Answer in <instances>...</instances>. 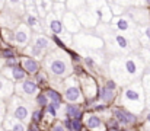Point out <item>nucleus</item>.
I'll return each mask as SVG.
<instances>
[{"label": "nucleus", "mask_w": 150, "mask_h": 131, "mask_svg": "<svg viewBox=\"0 0 150 131\" xmlns=\"http://www.w3.org/2000/svg\"><path fill=\"white\" fill-rule=\"evenodd\" d=\"M26 131H38V127H37V125H31Z\"/></svg>", "instance_id": "39"}, {"label": "nucleus", "mask_w": 150, "mask_h": 131, "mask_svg": "<svg viewBox=\"0 0 150 131\" xmlns=\"http://www.w3.org/2000/svg\"><path fill=\"white\" fill-rule=\"evenodd\" d=\"M45 95H47V98L50 99L51 102H54V103H60V105H61V95H60L57 90L48 89V90H45Z\"/></svg>", "instance_id": "24"}, {"label": "nucleus", "mask_w": 150, "mask_h": 131, "mask_svg": "<svg viewBox=\"0 0 150 131\" xmlns=\"http://www.w3.org/2000/svg\"><path fill=\"white\" fill-rule=\"evenodd\" d=\"M115 42H117V45L121 48V50H125L127 47H128V41H127V38H124L122 35H115Z\"/></svg>", "instance_id": "26"}, {"label": "nucleus", "mask_w": 150, "mask_h": 131, "mask_svg": "<svg viewBox=\"0 0 150 131\" xmlns=\"http://www.w3.org/2000/svg\"><path fill=\"white\" fill-rule=\"evenodd\" d=\"M15 90L18 93V96H23V98H32L38 93V85L34 80L29 79H23L21 80V83H18L15 86Z\"/></svg>", "instance_id": "3"}, {"label": "nucleus", "mask_w": 150, "mask_h": 131, "mask_svg": "<svg viewBox=\"0 0 150 131\" xmlns=\"http://www.w3.org/2000/svg\"><path fill=\"white\" fill-rule=\"evenodd\" d=\"M146 1H147V3H149V4H150V0H146Z\"/></svg>", "instance_id": "43"}, {"label": "nucleus", "mask_w": 150, "mask_h": 131, "mask_svg": "<svg viewBox=\"0 0 150 131\" xmlns=\"http://www.w3.org/2000/svg\"><path fill=\"white\" fill-rule=\"evenodd\" d=\"M18 58H15V57H12V58H7L6 60V66H9V67H15V66H18Z\"/></svg>", "instance_id": "33"}, {"label": "nucleus", "mask_w": 150, "mask_h": 131, "mask_svg": "<svg viewBox=\"0 0 150 131\" xmlns=\"http://www.w3.org/2000/svg\"><path fill=\"white\" fill-rule=\"evenodd\" d=\"M22 67L26 73L29 74H35L40 70V63L34 58V57H23L22 58Z\"/></svg>", "instance_id": "10"}, {"label": "nucleus", "mask_w": 150, "mask_h": 131, "mask_svg": "<svg viewBox=\"0 0 150 131\" xmlns=\"http://www.w3.org/2000/svg\"><path fill=\"white\" fill-rule=\"evenodd\" d=\"M86 125L88 128L91 130H103V124H102V120H100L98 115H88L86 118Z\"/></svg>", "instance_id": "16"}, {"label": "nucleus", "mask_w": 150, "mask_h": 131, "mask_svg": "<svg viewBox=\"0 0 150 131\" xmlns=\"http://www.w3.org/2000/svg\"><path fill=\"white\" fill-rule=\"evenodd\" d=\"M13 92V83L0 76V98H7Z\"/></svg>", "instance_id": "13"}, {"label": "nucleus", "mask_w": 150, "mask_h": 131, "mask_svg": "<svg viewBox=\"0 0 150 131\" xmlns=\"http://www.w3.org/2000/svg\"><path fill=\"white\" fill-rule=\"evenodd\" d=\"M147 120H149V121H150V114H149V115H147Z\"/></svg>", "instance_id": "42"}, {"label": "nucleus", "mask_w": 150, "mask_h": 131, "mask_svg": "<svg viewBox=\"0 0 150 131\" xmlns=\"http://www.w3.org/2000/svg\"><path fill=\"white\" fill-rule=\"evenodd\" d=\"M9 72H4V74H7L12 80H23L26 77V72L23 70V67H19V66H15V67H10L7 69Z\"/></svg>", "instance_id": "11"}, {"label": "nucleus", "mask_w": 150, "mask_h": 131, "mask_svg": "<svg viewBox=\"0 0 150 131\" xmlns=\"http://www.w3.org/2000/svg\"><path fill=\"white\" fill-rule=\"evenodd\" d=\"M86 4L85 0H67V9H70L71 12H77L80 7H83Z\"/></svg>", "instance_id": "23"}, {"label": "nucleus", "mask_w": 150, "mask_h": 131, "mask_svg": "<svg viewBox=\"0 0 150 131\" xmlns=\"http://www.w3.org/2000/svg\"><path fill=\"white\" fill-rule=\"evenodd\" d=\"M112 112H114V118L118 123L124 124V125H130V124H134L136 123V117L131 112H128V111H125L122 108H115Z\"/></svg>", "instance_id": "9"}, {"label": "nucleus", "mask_w": 150, "mask_h": 131, "mask_svg": "<svg viewBox=\"0 0 150 131\" xmlns=\"http://www.w3.org/2000/svg\"><path fill=\"white\" fill-rule=\"evenodd\" d=\"M124 99L127 102H139L140 101V92L134 87H128L124 92Z\"/></svg>", "instance_id": "19"}, {"label": "nucleus", "mask_w": 150, "mask_h": 131, "mask_svg": "<svg viewBox=\"0 0 150 131\" xmlns=\"http://www.w3.org/2000/svg\"><path fill=\"white\" fill-rule=\"evenodd\" d=\"M54 1H57V3H64L66 0H54Z\"/></svg>", "instance_id": "41"}, {"label": "nucleus", "mask_w": 150, "mask_h": 131, "mask_svg": "<svg viewBox=\"0 0 150 131\" xmlns=\"http://www.w3.org/2000/svg\"><path fill=\"white\" fill-rule=\"evenodd\" d=\"M61 21H63V23H64V28H66L69 32L76 34V32H79L80 28H82V23H80L79 18H77L73 12H67V13L63 16Z\"/></svg>", "instance_id": "8"}, {"label": "nucleus", "mask_w": 150, "mask_h": 131, "mask_svg": "<svg viewBox=\"0 0 150 131\" xmlns=\"http://www.w3.org/2000/svg\"><path fill=\"white\" fill-rule=\"evenodd\" d=\"M71 125H73V131H82L83 128L80 120H71Z\"/></svg>", "instance_id": "31"}, {"label": "nucleus", "mask_w": 150, "mask_h": 131, "mask_svg": "<svg viewBox=\"0 0 150 131\" xmlns=\"http://www.w3.org/2000/svg\"><path fill=\"white\" fill-rule=\"evenodd\" d=\"M144 35L147 37V40H150V26H147V28L144 29Z\"/></svg>", "instance_id": "38"}, {"label": "nucleus", "mask_w": 150, "mask_h": 131, "mask_svg": "<svg viewBox=\"0 0 150 131\" xmlns=\"http://www.w3.org/2000/svg\"><path fill=\"white\" fill-rule=\"evenodd\" d=\"M51 131H66V127H64V124H55V125H52V128Z\"/></svg>", "instance_id": "34"}, {"label": "nucleus", "mask_w": 150, "mask_h": 131, "mask_svg": "<svg viewBox=\"0 0 150 131\" xmlns=\"http://www.w3.org/2000/svg\"><path fill=\"white\" fill-rule=\"evenodd\" d=\"M64 127H66V130H69V131H73V125H71V120H70V118L64 121Z\"/></svg>", "instance_id": "36"}, {"label": "nucleus", "mask_w": 150, "mask_h": 131, "mask_svg": "<svg viewBox=\"0 0 150 131\" xmlns=\"http://www.w3.org/2000/svg\"><path fill=\"white\" fill-rule=\"evenodd\" d=\"M66 114L70 120H82V109L77 105H67Z\"/></svg>", "instance_id": "18"}, {"label": "nucleus", "mask_w": 150, "mask_h": 131, "mask_svg": "<svg viewBox=\"0 0 150 131\" xmlns=\"http://www.w3.org/2000/svg\"><path fill=\"white\" fill-rule=\"evenodd\" d=\"M6 4H7L9 10L13 13H22L25 10L23 0H6Z\"/></svg>", "instance_id": "17"}, {"label": "nucleus", "mask_w": 150, "mask_h": 131, "mask_svg": "<svg viewBox=\"0 0 150 131\" xmlns=\"http://www.w3.org/2000/svg\"><path fill=\"white\" fill-rule=\"evenodd\" d=\"M37 23H38V19H37V16H34L32 13L26 15V25H28V26H35Z\"/></svg>", "instance_id": "29"}, {"label": "nucleus", "mask_w": 150, "mask_h": 131, "mask_svg": "<svg viewBox=\"0 0 150 131\" xmlns=\"http://www.w3.org/2000/svg\"><path fill=\"white\" fill-rule=\"evenodd\" d=\"M114 96H115V93H114L112 89H108L106 86L102 87V90H100V98H102V101H105V102H111V101L114 99Z\"/></svg>", "instance_id": "25"}, {"label": "nucleus", "mask_w": 150, "mask_h": 131, "mask_svg": "<svg viewBox=\"0 0 150 131\" xmlns=\"http://www.w3.org/2000/svg\"><path fill=\"white\" fill-rule=\"evenodd\" d=\"M41 118H42V112L38 109V111H34L32 112V121L37 124V123H40L41 121Z\"/></svg>", "instance_id": "32"}, {"label": "nucleus", "mask_w": 150, "mask_h": 131, "mask_svg": "<svg viewBox=\"0 0 150 131\" xmlns=\"http://www.w3.org/2000/svg\"><path fill=\"white\" fill-rule=\"evenodd\" d=\"M12 117H15L16 120H19V121H22V123H25V121H28V118H29V115H31V112H29V108H28V105L26 103H23L19 98H13L12 99Z\"/></svg>", "instance_id": "2"}, {"label": "nucleus", "mask_w": 150, "mask_h": 131, "mask_svg": "<svg viewBox=\"0 0 150 131\" xmlns=\"http://www.w3.org/2000/svg\"><path fill=\"white\" fill-rule=\"evenodd\" d=\"M0 55H1V58H12V57H15V51L12 50V48H7V50H3L1 52H0Z\"/></svg>", "instance_id": "30"}, {"label": "nucleus", "mask_w": 150, "mask_h": 131, "mask_svg": "<svg viewBox=\"0 0 150 131\" xmlns=\"http://www.w3.org/2000/svg\"><path fill=\"white\" fill-rule=\"evenodd\" d=\"M4 127H6L9 131H26L25 125H23V123H22V121H19V120H16V118H15V117H12V115L6 120Z\"/></svg>", "instance_id": "12"}, {"label": "nucleus", "mask_w": 150, "mask_h": 131, "mask_svg": "<svg viewBox=\"0 0 150 131\" xmlns=\"http://www.w3.org/2000/svg\"><path fill=\"white\" fill-rule=\"evenodd\" d=\"M114 25H115V28H117L118 31H122V32H125V31H128V29L131 28V22H130L127 18H118Z\"/></svg>", "instance_id": "22"}, {"label": "nucleus", "mask_w": 150, "mask_h": 131, "mask_svg": "<svg viewBox=\"0 0 150 131\" xmlns=\"http://www.w3.org/2000/svg\"><path fill=\"white\" fill-rule=\"evenodd\" d=\"M31 37H32L31 28L26 23H19V26L15 31V42L21 47H23L31 41Z\"/></svg>", "instance_id": "6"}, {"label": "nucleus", "mask_w": 150, "mask_h": 131, "mask_svg": "<svg viewBox=\"0 0 150 131\" xmlns=\"http://www.w3.org/2000/svg\"><path fill=\"white\" fill-rule=\"evenodd\" d=\"M51 12H52L57 18L63 19V16L67 13V6H66V3H57V1H54V4H52V7H51Z\"/></svg>", "instance_id": "20"}, {"label": "nucleus", "mask_w": 150, "mask_h": 131, "mask_svg": "<svg viewBox=\"0 0 150 131\" xmlns=\"http://www.w3.org/2000/svg\"><path fill=\"white\" fill-rule=\"evenodd\" d=\"M15 18H16V13L7 10V12H3V13L0 15V22H1L3 25H6L7 29H12V28L16 25V23H13Z\"/></svg>", "instance_id": "15"}, {"label": "nucleus", "mask_w": 150, "mask_h": 131, "mask_svg": "<svg viewBox=\"0 0 150 131\" xmlns=\"http://www.w3.org/2000/svg\"><path fill=\"white\" fill-rule=\"evenodd\" d=\"M105 86L108 87V89H112V90H115V87H117V85H115V82H114V80H106Z\"/></svg>", "instance_id": "35"}, {"label": "nucleus", "mask_w": 150, "mask_h": 131, "mask_svg": "<svg viewBox=\"0 0 150 131\" xmlns=\"http://www.w3.org/2000/svg\"><path fill=\"white\" fill-rule=\"evenodd\" d=\"M3 114H4V103L0 101V121H1V118H3Z\"/></svg>", "instance_id": "37"}, {"label": "nucleus", "mask_w": 150, "mask_h": 131, "mask_svg": "<svg viewBox=\"0 0 150 131\" xmlns=\"http://www.w3.org/2000/svg\"><path fill=\"white\" fill-rule=\"evenodd\" d=\"M35 101H37V105H40V106H47L48 105V98H47L45 93H38Z\"/></svg>", "instance_id": "28"}, {"label": "nucleus", "mask_w": 150, "mask_h": 131, "mask_svg": "<svg viewBox=\"0 0 150 131\" xmlns=\"http://www.w3.org/2000/svg\"><path fill=\"white\" fill-rule=\"evenodd\" d=\"M0 34H1V28H0Z\"/></svg>", "instance_id": "44"}, {"label": "nucleus", "mask_w": 150, "mask_h": 131, "mask_svg": "<svg viewBox=\"0 0 150 131\" xmlns=\"http://www.w3.org/2000/svg\"><path fill=\"white\" fill-rule=\"evenodd\" d=\"M45 21H47V26L50 28V31L52 34L60 35V37H64L66 35L64 34V23H63V21L60 18H57L52 12H48Z\"/></svg>", "instance_id": "7"}, {"label": "nucleus", "mask_w": 150, "mask_h": 131, "mask_svg": "<svg viewBox=\"0 0 150 131\" xmlns=\"http://www.w3.org/2000/svg\"><path fill=\"white\" fill-rule=\"evenodd\" d=\"M77 15V18H79V21H80V23H83L85 26H93V25H96V21H98V16H96V13L89 7V6H83V7H80L77 12H76Z\"/></svg>", "instance_id": "5"}, {"label": "nucleus", "mask_w": 150, "mask_h": 131, "mask_svg": "<svg viewBox=\"0 0 150 131\" xmlns=\"http://www.w3.org/2000/svg\"><path fill=\"white\" fill-rule=\"evenodd\" d=\"M64 98H66L67 102H71V103L80 102V101L83 99V98H82V92H80V89H79V86H77V83H76L74 79H69V80L66 82Z\"/></svg>", "instance_id": "4"}, {"label": "nucleus", "mask_w": 150, "mask_h": 131, "mask_svg": "<svg viewBox=\"0 0 150 131\" xmlns=\"http://www.w3.org/2000/svg\"><path fill=\"white\" fill-rule=\"evenodd\" d=\"M45 69L55 77H64L70 73V64L64 54L52 52L45 57Z\"/></svg>", "instance_id": "1"}, {"label": "nucleus", "mask_w": 150, "mask_h": 131, "mask_svg": "<svg viewBox=\"0 0 150 131\" xmlns=\"http://www.w3.org/2000/svg\"><path fill=\"white\" fill-rule=\"evenodd\" d=\"M32 45L34 47H37V48H40V50H42V51H47L48 48L51 47V42L50 40L47 38V37H44V35H35L34 37V40H32Z\"/></svg>", "instance_id": "14"}, {"label": "nucleus", "mask_w": 150, "mask_h": 131, "mask_svg": "<svg viewBox=\"0 0 150 131\" xmlns=\"http://www.w3.org/2000/svg\"><path fill=\"white\" fill-rule=\"evenodd\" d=\"M4 4H6V0H0V10L4 7Z\"/></svg>", "instance_id": "40"}, {"label": "nucleus", "mask_w": 150, "mask_h": 131, "mask_svg": "<svg viewBox=\"0 0 150 131\" xmlns=\"http://www.w3.org/2000/svg\"><path fill=\"white\" fill-rule=\"evenodd\" d=\"M124 67H125V72H127L130 76H134V74H137V72H139V66H137V63H136L133 58H127L125 63H124Z\"/></svg>", "instance_id": "21"}, {"label": "nucleus", "mask_w": 150, "mask_h": 131, "mask_svg": "<svg viewBox=\"0 0 150 131\" xmlns=\"http://www.w3.org/2000/svg\"><path fill=\"white\" fill-rule=\"evenodd\" d=\"M28 51H29V52L32 54V57H35V58H41V57L44 55V52H45V51H42V50L34 47L32 44H31V47H28Z\"/></svg>", "instance_id": "27"}]
</instances>
